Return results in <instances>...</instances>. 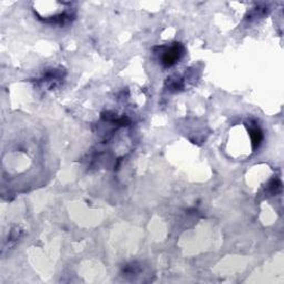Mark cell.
Masks as SVG:
<instances>
[{"instance_id": "1", "label": "cell", "mask_w": 284, "mask_h": 284, "mask_svg": "<svg viewBox=\"0 0 284 284\" xmlns=\"http://www.w3.org/2000/svg\"><path fill=\"white\" fill-rule=\"evenodd\" d=\"M182 55H184V47L179 45V43L178 45H174L170 49H167L166 51L163 53L162 64L167 67L172 66L181 58Z\"/></svg>"}]
</instances>
